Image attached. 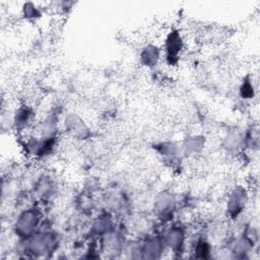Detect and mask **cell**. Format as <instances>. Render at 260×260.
Returning <instances> with one entry per match:
<instances>
[{
    "label": "cell",
    "instance_id": "5b68a950",
    "mask_svg": "<svg viewBox=\"0 0 260 260\" xmlns=\"http://www.w3.org/2000/svg\"><path fill=\"white\" fill-rule=\"evenodd\" d=\"M164 240L155 237L144 242L141 247V253L144 258H157L164 250Z\"/></svg>",
    "mask_w": 260,
    "mask_h": 260
},
{
    "label": "cell",
    "instance_id": "52a82bcc",
    "mask_svg": "<svg viewBox=\"0 0 260 260\" xmlns=\"http://www.w3.org/2000/svg\"><path fill=\"white\" fill-rule=\"evenodd\" d=\"M160 58V51L155 46H147L142 53V60L145 66H155Z\"/></svg>",
    "mask_w": 260,
    "mask_h": 260
},
{
    "label": "cell",
    "instance_id": "8fae6325",
    "mask_svg": "<svg viewBox=\"0 0 260 260\" xmlns=\"http://www.w3.org/2000/svg\"><path fill=\"white\" fill-rule=\"evenodd\" d=\"M203 142L202 140V137H189V139L186 141V144L184 145L186 152H191V154H194V152H197L202 147Z\"/></svg>",
    "mask_w": 260,
    "mask_h": 260
},
{
    "label": "cell",
    "instance_id": "5bb4252c",
    "mask_svg": "<svg viewBox=\"0 0 260 260\" xmlns=\"http://www.w3.org/2000/svg\"><path fill=\"white\" fill-rule=\"evenodd\" d=\"M241 94L244 98H251L253 96V87L250 83L245 82L241 87Z\"/></svg>",
    "mask_w": 260,
    "mask_h": 260
},
{
    "label": "cell",
    "instance_id": "4fadbf2b",
    "mask_svg": "<svg viewBox=\"0 0 260 260\" xmlns=\"http://www.w3.org/2000/svg\"><path fill=\"white\" fill-rule=\"evenodd\" d=\"M24 14L27 18H35L38 15V10L32 3H27L24 6Z\"/></svg>",
    "mask_w": 260,
    "mask_h": 260
},
{
    "label": "cell",
    "instance_id": "7a4b0ae2",
    "mask_svg": "<svg viewBox=\"0 0 260 260\" xmlns=\"http://www.w3.org/2000/svg\"><path fill=\"white\" fill-rule=\"evenodd\" d=\"M25 241H27V251L35 255H44L52 252L57 244L56 236L49 231L36 232Z\"/></svg>",
    "mask_w": 260,
    "mask_h": 260
},
{
    "label": "cell",
    "instance_id": "ba28073f",
    "mask_svg": "<svg viewBox=\"0 0 260 260\" xmlns=\"http://www.w3.org/2000/svg\"><path fill=\"white\" fill-rule=\"evenodd\" d=\"M173 205H174L173 197L170 194H166V193L160 195L156 203L157 209L164 217L169 215V212L173 209Z\"/></svg>",
    "mask_w": 260,
    "mask_h": 260
},
{
    "label": "cell",
    "instance_id": "277c9868",
    "mask_svg": "<svg viewBox=\"0 0 260 260\" xmlns=\"http://www.w3.org/2000/svg\"><path fill=\"white\" fill-rule=\"evenodd\" d=\"M184 241L185 233L180 227H172L164 239V243L172 250H180L184 245Z\"/></svg>",
    "mask_w": 260,
    "mask_h": 260
},
{
    "label": "cell",
    "instance_id": "7c38bea8",
    "mask_svg": "<svg viewBox=\"0 0 260 260\" xmlns=\"http://www.w3.org/2000/svg\"><path fill=\"white\" fill-rule=\"evenodd\" d=\"M195 251L198 254V256L202 257V258L207 257V255L209 253V246H208V244L206 242H204V241H200V242L197 243Z\"/></svg>",
    "mask_w": 260,
    "mask_h": 260
},
{
    "label": "cell",
    "instance_id": "9c48e42d",
    "mask_svg": "<svg viewBox=\"0 0 260 260\" xmlns=\"http://www.w3.org/2000/svg\"><path fill=\"white\" fill-rule=\"evenodd\" d=\"M67 125L69 131H71L72 134L80 136V137H85L87 134V128L84 122L79 118V117H70L67 120Z\"/></svg>",
    "mask_w": 260,
    "mask_h": 260
},
{
    "label": "cell",
    "instance_id": "30bf717a",
    "mask_svg": "<svg viewBox=\"0 0 260 260\" xmlns=\"http://www.w3.org/2000/svg\"><path fill=\"white\" fill-rule=\"evenodd\" d=\"M32 117V112L27 108H21L15 113L14 117V124L18 128H26L30 121Z\"/></svg>",
    "mask_w": 260,
    "mask_h": 260
},
{
    "label": "cell",
    "instance_id": "8992f818",
    "mask_svg": "<svg viewBox=\"0 0 260 260\" xmlns=\"http://www.w3.org/2000/svg\"><path fill=\"white\" fill-rule=\"evenodd\" d=\"M183 42L178 32L171 33L166 41V51L169 58H176L182 49Z\"/></svg>",
    "mask_w": 260,
    "mask_h": 260
},
{
    "label": "cell",
    "instance_id": "6da1fadb",
    "mask_svg": "<svg viewBox=\"0 0 260 260\" xmlns=\"http://www.w3.org/2000/svg\"><path fill=\"white\" fill-rule=\"evenodd\" d=\"M41 222L40 211L36 208H27L20 213L14 224V232L20 238L26 240L33 236Z\"/></svg>",
    "mask_w": 260,
    "mask_h": 260
},
{
    "label": "cell",
    "instance_id": "3957f363",
    "mask_svg": "<svg viewBox=\"0 0 260 260\" xmlns=\"http://www.w3.org/2000/svg\"><path fill=\"white\" fill-rule=\"evenodd\" d=\"M247 203V194L243 188L235 189L228 201V210L232 217H237Z\"/></svg>",
    "mask_w": 260,
    "mask_h": 260
}]
</instances>
